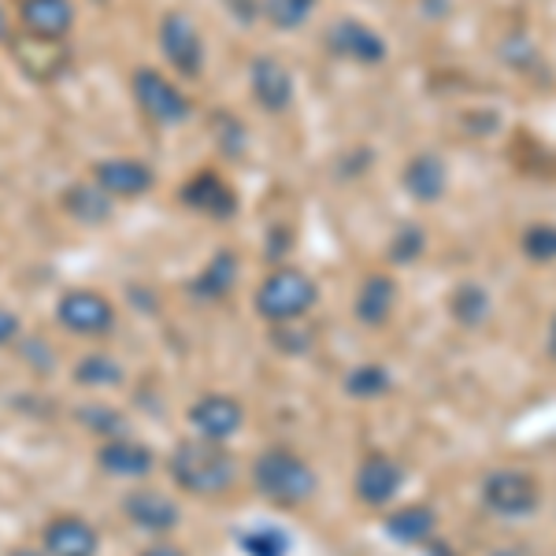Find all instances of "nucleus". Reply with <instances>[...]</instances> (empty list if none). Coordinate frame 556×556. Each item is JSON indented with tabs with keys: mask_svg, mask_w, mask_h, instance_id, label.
Wrapping results in <instances>:
<instances>
[{
	"mask_svg": "<svg viewBox=\"0 0 556 556\" xmlns=\"http://www.w3.org/2000/svg\"><path fill=\"white\" fill-rule=\"evenodd\" d=\"M167 471L178 482V490L193 493V497H223L238 482V460L227 445L208 442V438L178 442Z\"/></svg>",
	"mask_w": 556,
	"mask_h": 556,
	"instance_id": "nucleus-1",
	"label": "nucleus"
},
{
	"mask_svg": "<svg viewBox=\"0 0 556 556\" xmlns=\"http://www.w3.org/2000/svg\"><path fill=\"white\" fill-rule=\"evenodd\" d=\"M253 486L278 508H301L316 497L319 479L312 464L293 450H264L253 464Z\"/></svg>",
	"mask_w": 556,
	"mask_h": 556,
	"instance_id": "nucleus-2",
	"label": "nucleus"
},
{
	"mask_svg": "<svg viewBox=\"0 0 556 556\" xmlns=\"http://www.w3.org/2000/svg\"><path fill=\"white\" fill-rule=\"evenodd\" d=\"M319 301V290L308 275L298 267H278L260 282L256 290V312L267 323H298L301 316H308Z\"/></svg>",
	"mask_w": 556,
	"mask_h": 556,
	"instance_id": "nucleus-3",
	"label": "nucleus"
},
{
	"mask_svg": "<svg viewBox=\"0 0 556 556\" xmlns=\"http://www.w3.org/2000/svg\"><path fill=\"white\" fill-rule=\"evenodd\" d=\"M130 93H134V101H138L141 112H146L152 123H160V127H178V123H186L193 112L190 97H186L172 78L160 75V71H152V67L134 71Z\"/></svg>",
	"mask_w": 556,
	"mask_h": 556,
	"instance_id": "nucleus-4",
	"label": "nucleus"
},
{
	"mask_svg": "<svg viewBox=\"0 0 556 556\" xmlns=\"http://www.w3.org/2000/svg\"><path fill=\"white\" fill-rule=\"evenodd\" d=\"M482 505L501 519H527L542 505V490H538L534 475L501 468L482 479Z\"/></svg>",
	"mask_w": 556,
	"mask_h": 556,
	"instance_id": "nucleus-5",
	"label": "nucleus"
},
{
	"mask_svg": "<svg viewBox=\"0 0 556 556\" xmlns=\"http://www.w3.org/2000/svg\"><path fill=\"white\" fill-rule=\"evenodd\" d=\"M160 52L182 78H201L204 71V38L186 12H167L156 30Z\"/></svg>",
	"mask_w": 556,
	"mask_h": 556,
	"instance_id": "nucleus-6",
	"label": "nucleus"
},
{
	"mask_svg": "<svg viewBox=\"0 0 556 556\" xmlns=\"http://www.w3.org/2000/svg\"><path fill=\"white\" fill-rule=\"evenodd\" d=\"M56 319L71 334L101 338L115 327V308H112V301L97 290H67L64 298L56 301Z\"/></svg>",
	"mask_w": 556,
	"mask_h": 556,
	"instance_id": "nucleus-7",
	"label": "nucleus"
},
{
	"mask_svg": "<svg viewBox=\"0 0 556 556\" xmlns=\"http://www.w3.org/2000/svg\"><path fill=\"white\" fill-rule=\"evenodd\" d=\"M93 182L112 201H138L156 186V172L138 156H108L93 167Z\"/></svg>",
	"mask_w": 556,
	"mask_h": 556,
	"instance_id": "nucleus-8",
	"label": "nucleus"
},
{
	"mask_svg": "<svg viewBox=\"0 0 556 556\" xmlns=\"http://www.w3.org/2000/svg\"><path fill=\"white\" fill-rule=\"evenodd\" d=\"M190 427L197 430V438L227 445L245 427V408L235 397H227V393H204L190 408Z\"/></svg>",
	"mask_w": 556,
	"mask_h": 556,
	"instance_id": "nucleus-9",
	"label": "nucleus"
},
{
	"mask_svg": "<svg viewBox=\"0 0 556 556\" xmlns=\"http://www.w3.org/2000/svg\"><path fill=\"white\" fill-rule=\"evenodd\" d=\"M327 49L334 56L349 60V64H361V67H375L386 60V41L379 30H371L361 20H338L330 26L327 34Z\"/></svg>",
	"mask_w": 556,
	"mask_h": 556,
	"instance_id": "nucleus-10",
	"label": "nucleus"
},
{
	"mask_svg": "<svg viewBox=\"0 0 556 556\" xmlns=\"http://www.w3.org/2000/svg\"><path fill=\"white\" fill-rule=\"evenodd\" d=\"M353 486H356V497H361L364 505L382 508L397 497L401 486H405V468L386 453H367L364 464L356 468Z\"/></svg>",
	"mask_w": 556,
	"mask_h": 556,
	"instance_id": "nucleus-11",
	"label": "nucleus"
},
{
	"mask_svg": "<svg viewBox=\"0 0 556 556\" xmlns=\"http://www.w3.org/2000/svg\"><path fill=\"white\" fill-rule=\"evenodd\" d=\"M182 204L193 208L197 215H208L215 223H227L238 215V193L215 172H197L190 182L182 186Z\"/></svg>",
	"mask_w": 556,
	"mask_h": 556,
	"instance_id": "nucleus-12",
	"label": "nucleus"
},
{
	"mask_svg": "<svg viewBox=\"0 0 556 556\" xmlns=\"http://www.w3.org/2000/svg\"><path fill=\"white\" fill-rule=\"evenodd\" d=\"M249 89H253L256 104L271 115L290 112L293 104V75L286 64H278L275 56H256L249 64Z\"/></svg>",
	"mask_w": 556,
	"mask_h": 556,
	"instance_id": "nucleus-13",
	"label": "nucleus"
},
{
	"mask_svg": "<svg viewBox=\"0 0 556 556\" xmlns=\"http://www.w3.org/2000/svg\"><path fill=\"white\" fill-rule=\"evenodd\" d=\"M123 513L138 531H149V534H167L182 523V513L167 493L160 490H134L127 501H123Z\"/></svg>",
	"mask_w": 556,
	"mask_h": 556,
	"instance_id": "nucleus-14",
	"label": "nucleus"
},
{
	"mask_svg": "<svg viewBox=\"0 0 556 556\" xmlns=\"http://www.w3.org/2000/svg\"><path fill=\"white\" fill-rule=\"evenodd\" d=\"M20 20L34 38L64 41L75 30V4L71 0H23Z\"/></svg>",
	"mask_w": 556,
	"mask_h": 556,
	"instance_id": "nucleus-15",
	"label": "nucleus"
},
{
	"mask_svg": "<svg viewBox=\"0 0 556 556\" xmlns=\"http://www.w3.org/2000/svg\"><path fill=\"white\" fill-rule=\"evenodd\" d=\"M97 545L101 538L78 516H56L41 534V549L49 556H97Z\"/></svg>",
	"mask_w": 556,
	"mask_h": 556,
	"instance_id": "nucleus-16",
	"label": "nucleus"
},
{
	"mask_svg": "<svg viewBox=\"0 0 556 556\" xmlns=\"http://www.w3.org/2000/svg\"><path fill=\"white\" fill-rule=\"evenodd\" d=\"M405 190L408 197H416L419 204H438L450 190V172H445V160L434 152H419L408 160L405 167Z\"/></svg>",
	"mask_w": 556,
	"mask_h": 556,
	"instance_id": "nucleus-17",
	"label": "nucleus"
},
{
	"mask_svg": "<svg viewBox=\"0 0 556 556\" xmlns=\"http://www.w3.org/2000/svg\"><path fill=\"white\" fill-rule=\"evenodd\" d=\"M97 464H101L108 475H115V479H141V475H149L152 468H156V456H152L149 445H141V442L112 438V442L101 445Z\"/></svg>",
	"mask_w": 556,
	"mask_h": 556,
	"instance_id": "nucleus-18",
	"label": "nucleus"
},
{
	"mask_svg": "<svg viewBox=\"0 0 556 556\" xmlns=\"http://www.w3.org/2000/svg\"><path fill=\"white\" fill-rule=\"evenodd\" d=\"M393 304H397V282L390 275H367L356 290L353 312L364 327H382L393 316Z\"/></svg>",
	"mask_w": 556,
	"mask_h": 556,
	"instance_id": "nucleus-19",
	"label": "nucleus"
},
{
	"mask_svg": "<svg viewBox=\"0 0 556 556\" xmlns=\"http://www.w3.org/2000/svg\"><path fill=\"white\" fill-rule=\"evenodd\" d=\"M112 208H115V201L93 182V178H89V182H71L64 190V212L75 223H86V227H101V223H108Z\"/></svg>",
	"mask_w": 556,
	"mask_h": 556,
	"instance_id": "nucleus-20",
	"label": "nucleus"
},
{
	"mask_svg": "<svg viewBox=\"0 0 556 556\" xmlns=\"http://www.w3.org/2000/svg\"><path fill=\"white\" fill-rule=\"evenodd\" d=\"M238 271H241L238 256L230 253V249H219V253L204 264V271L193 278V293L201 301H223L238 286Z\"/></svg>",
	"mask_w": 556,
	"mask_h": 556,
	"instance_id": "nucleus-21",
	"label": "nucleus"
},
{
	"mask_svg": "<svg viewBox=\"0 0 556 556\" xmlns=\"http://www.w3.org/2000/svg\"><path fill=\"white\" fill-rule=\"evenodd\" d=\"M434 527H438V516H434V508H427V505H408V508H397L393 516H386V534L401 545L430 542Z\"/></svg>",
	"mask_w": 556,
	"mask_h": 556,
	"instance_id": "nucleus-22",
	"label": "nucleus"
},
{
	"mask_svg": "<svg viewBox=\"0 0 556 556\" xmlns=\"http://www.w3.org/2000/svg\"><path fill=\"white\" fill-rule=\"evenodd\" d=\"M450 312H453V319L460 323V327H482V323L490 319V293L482 290V286H475V282H464V286H456L453 290V298H450Z\"/></svg>",
	"mask_w": 556,
	"mask_h": 556,
	"instance_id": "nucleus-23",
	"label": "nucleus"
},
{
	"mask_svg": "<svg viewBox=\"0 0 556 556\" xmlns=\"http://www.w3.org/2000/svg\"><path fill=\"white\" fill-rule=\"evenodd\" d=\"M390 386H393V379L382 364H361L345 375V393L356 401H379V397H386Z\"/></svg>",
	"mask_w": 556,
	"mask_h": 556,
	"instance_id": "nucleus-24",
	"label": "nucleus"
},
{
	"mask_svg": "<svg viewBox=\"0 0 556 556\" xmlns=\"http://www.w3.org/2000/svg\"><path fill=\"white\" fill-rule=\"evenodd\" d=\"M316 4L319 0H264L260 12H264V20L271 23L275 30H301V26L312 20Z\"/></svg>",
	"mask_w": 556,
	"mask_h": 556,
	"instance_id": "nucleus-25",
	"label": "nucleus"
},
{
	"mask_svg": "<svg viewBox=\"0 0 556 556\" xmlns=\"http://www.w3.org/2000/svg\"><path fill=\"white\" fill-rule=\"evenodd\" d=\"M75 379L89 386V390H108V386H119L123 382V364L112 361V356H83L75 367Z\"/></svg>",
	"mask_w": 556,
	"mask_h": 556,
	"instance_id": "nucleus-26",
	"label": "nucleus"
},
{
	"mask_svg": "<svg viewBox=\"0 0 556 556\" xmlns=\"http://www.w3.org/2000/svg\"><path fill=\"white\" fill-rule=\"evenodd\" d=\"M523 253L534 264H553L556 260V227L553 223H534L523 230Z\"/></svg>",
	"mask_w": 556,
	"mask_h": 556,
	"instance_id": "nucleus-27",
	"label": "nucleus"
},
{
	"mask_svg": "<svg viewBox=\"0 0 556 556\" xmlns=\"http://www.w3.org/2000/svg\"><path fill=\"white\" fill-rule=\"evenodd\" d=\"M241 549L249 556H290V538L275 527H260V531L241 534Z\"/></svg>",
	"mask_w": 556,
	"mask_h": 556,
	"instance_id": "nucleus-28",
	"label": "nucleus"
},
{
	"mask_svg": "<svg viewBox=\"0 0 556 556\" xmlns=\"http://www.w3.org/2000/svg\"><path fill=\"white\" fill-rule=\"evenodd\" d=\"M78 419H83V424L93 430V434H104L108 442H112V438H127V419H123L115 408L89 405V408L78 412Z\"/></svg>",
	"mask_w": 556,
	"mask_h": 556,
	"instance_id": "nucleus-29",
	"label": "nucleus"
},
{
	"mask_svg": "<svg viewBox=\"0 0 556 556\" xmlns=\"http://www.w3.org/2000/svg\"><path fill=\"white\" fill-rule=\"evenodd\" d=\"M424 245H427L424 230L405 227V230H397L393 241H390V260H393V264H412V260L424 256Z\"/></svg>",
	"mask_w": 556,
	"mask_h": 556,
	"instance_id": "nucleus-30",
	"label": "nucleus"
},
{
	"mask_svg": "<svg viewBox=\"0 0 556 556\" xmlns=\"http://www.w3.org/2000/svg\"><path fill=\"white\" fill-rule=\"evenodd\" d=\"M15 338H20V316L0 304V345H12Z\"/></svg>",
	"mask_w": 556,
	"mask_h": 556,
	"instance_id": "nucleus-31",
	"label": "nucleus"
},
{
	"mask_svg": "<svg viewBox=\"0 0 556 556\" xmlns=\"http://www.w3.org/2000/svg\"><path fill=\"white\" fill-rule=\"evenodd\" d=\"M138 556H186L178 545H172V542H160V545H149V549H141Z\"/></svg>",
	"mask_w": 556,
	"mask_h": 556,
	"instance_id": "nucleus-32",
	"label": "nucleus"
},
{
	"mask_svg": "<svg viewBox=\"0 0 556 556\" xmlns=\"http://www.w3.org/2000/svg\"><path fill=\"white\" fill-rule=\"evenodd\" d=\"M490 556H531V553L519 549V545H505V549H493Z\"/></svg>",
	"mask_w": 556,
	"mask_h": 556,
	"instance_id": "nucleus-33",
	"label": "nucleus"
},
{
	"mask_svg": "<svg viewBox=\"0 0 556 556\" xmlns=\"http://www.w3.org/2000/svg\"><path fill=\"white\" fill-rule=\"evenodd\" d=\"M8 38V12H4V0H0V41Z\"/></svg>",
	"mask_w": 556,
	"mask_h": 556,
	"instance_id": "nucleus-34",
	"label": "nucleus"
},
{
	"mask_svg": "<svg viewBox=\"0 0 556 556\" xmlns=\"http://www.w3.org/2000/svg\"><path fill=\"white\" fill-rule=\"evenodd\" d=\"M12 556H49L45 549H30V545H26V549H15Z\"/></svg>",
	"mask_w": 556,
	"mask_h": 556,
	"instance_id": "nucleus-35",
	"label": "nucleus"
},
{
	"mask_svg": "<svg viewBox=\"0 0 556 556\" xmlns=\"http://www.w3.org/2000/svg\"><path fill=\"white\" fill-rule=\"evenodd\" d=\"M549 349H553V356H556V319H553V330H549Z\"/></svg>",
	"mask_w": 556,
	"mask_h": 556,
	"instance_id": "nucleus-36",
	"label": "nucleus"
}]
</instances>
